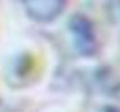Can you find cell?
Instances as JSON below:
<instances>
[{
	"label": "cell",
	"mask_w": 120,
	"mask_h": 112,
	"mask_svg": "<svg viewBox=\"0 0 120 112\" xmlns=\"http://www.w3.org/2000/svg\"><path fill=\"white\" fill-rule=\"evenodd\" d=\"M30 19L40 23H49L63 14L67 0H19Z\"/></svg>",
	"instance_id": "6da1fadb"
},
{
	"label": "cell",
	"mask_w": 120,
	"mask_h": 112,
	"mask_svg": "<svg viewBox=\"0 0 120 112\" xmlns=\"http://www.w3.org/2000/svg\"><path fill=\"white\" fill-rule=\"evenodd\" d=\"M70 31L72 34V40L75 46L79 49V52L89 55L96 48V38L93 29L90 27V23L83 16H75L71 21Z\"/></svg>",
	"instance_id": "7a4b0ae2"
}]
</instances>
